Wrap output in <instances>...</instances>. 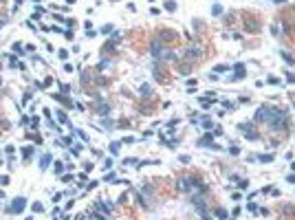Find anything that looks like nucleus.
<instances>
[{"label":"nucleus","instance_id":"nucleus-1","mask_svg":"<svg viewBox=\"0 0 295 220\" xmlns=\"http://www.w3.org/2000/svg\"><path fill=\"white\" fill-rule=\"evenodd\" d=\"M198 55H201V51H196V48H189V51H187V60H189V62H194Z\"/></svg>","mask_w":295,"mask_h":220},{"label":"nucleus","instance_id":"nucleus-2","mask_svg":"<svg viewBox=\"0 0 295 220\" xmlns=\"http://www.w3.org/2000/svg\"><path fill=\"white\" fill-rule=\"evenodd\" d=\"M203 145H207V143H211V134H207V137H203V141H201Z\"/></svg>","mask_w":295,"mask_h":220},{"label":"nucleus","instance_id":"nucleus-3","mask_svg":"<svg viewBox=\"0 0 295 220\" xmlns=\"http://www.w3.org/2000/svg\"><path fill=\"white\" fill-rule=\"evenodd\" d=\"M218 218L223 220V218H227V213H225V209H218Z\"/></svg>","mask_w":295,"mask_h":220},{"label":"nucleus","instance_id":"nucleus-4","mask_svg":"<svg viewBox=\"0 0 295 220\" xmlns=\"http://www.w3.org/2000/svg\"><path fill=\"white\" fill-rule=\"evenodd\" d=\"M275 2H284V0H275Z\"/></svg>","mask_w":295,"mask_h":220}]
</instances>
